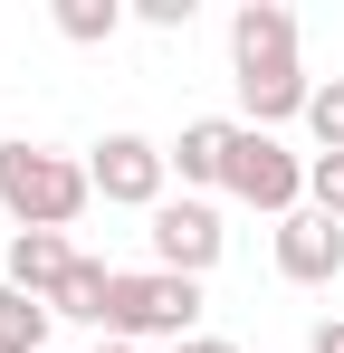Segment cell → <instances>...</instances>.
<instances>
[{
  "label": "cell",
  "instance_id": "6da1fadb",
  "mask_svg": "<svg viewBox=\"0 0 344 353\" xmlns=\"http://www.w3.org/2000/svg\"><path fill=\"white\" fill-rule=\"evenodd\" d=\"M96 201V181L77 153H48V143H0V210L19 230H77V210Z\"/></svg>",
  "mask_w": 344,
  "mask_h": 353
},
{
  "label": "cell",
  "instance_id": "7a4b0ae2",
  "mask_svg": "<svg viewBox=\"0 0 344 353\" xmlns=\"http://www.w3.org/2000/svg\"><path fill=\"white\" fill-rule=\"evenodd\" d=\"M106 334H124V344H191V334H201V277H172V268L115 277Z\"/></svg>",
  "mask_w": 344,
  "mask_h": 353
},
{
  "label": "cell",
  "instance_id": "3957f363",
  "mask_svg": "<svg viewBox=\"0 0 344 353\" xmlns=\"http://www.w3.org/2000/svg\"><path fill=\"white\" fill-rule=\"evenodd\" d=\"M229 201H249V210H268V220H296V201H306V163L287 153L278 134L239 124V153H229Z\"/></svg>",
  "mask_w": 344,
  "mask_h": 353
},
{
  "label": "cell",
  "instance_id": "277c9868",
  "mask_svg": "<svg viewBox=\"0 0 344 353\" xmlns=\"http://www.w3.org/2000/svg\"><path fill=\"white\" fill-rule=\"evenodd\" d=\"M86 181H96V201H115V210H163L172 153H163V143H144V134H106L96 163H86Z\"/></svg>",
  "mask_w": 344,
  "mask_h": 353
},
{
  "label": "cell",
  "instance_id": "5b68a950",
  "mask_svg": "<svg viewBox=\"0 0 344 353\" xmlns=\"http://www.w3.org/2000/svg\"><path fill=\"white\" fill-rule=\"evenodd\" d=\"M220 248H229V230H220L211 201H163V210H153V268H172V277H211Z\"/></svg>",
  "mask_w": 344,
  "mask_h": 353
},
{
  "label": "cell",
  "instance_id": "8992f818",
  "mask_svg": "<svg viewBox=\"0 0 344 353\" xmlns=\"http://www.w3.org/2000/svg\"><path fill=\"white\" fill-rule=\"evenodd\" d=\"M278 277L287 287H335L344 277V220H325V210L278 220Z\"/></svg>",
  "mask_w": 344,
  "mask_h": 353
},
{
  "label": "cell",
  "instance_id": "52a82bcc",
  "mask_svg": "<svg viewBox=\"0 0 344 353\" xmlns=\"http://www.w3.org/2000/svg\"><path fill=\"white\" fill-rule=\"evenodd\" d=\"M229 58H239V77H249V67H296V10L249 0V10L229 19Z\"/></svg>",
  "mask_w": 344,
  "mask_h": 353
},
{
  "label": "cell",
  "instance_id": "ba28073f",
  "mask_svg": "<svg viewBox=\"0 0 344 353\" xmlns=\"http://www.w3.org/2000/svg\"><path fill=\"white\" fill-rule=\"evenodd\" d=\"M67 268H77L67 230H19V239H10V268H0V277H10L19 296H39V305H48V296L67 287Z\"/></svg>",
  "mask_w": 344,
  "mask_h": 353
},
{
  "label": "cell",
  "instance_id": "9c48e42d",
  "mask_svg": "<svg viewBox=\"0 0 344 353\" xmlns=\"http://www.w3.org/2000/svg\"><path fill=\"white\" fill-rule=\"evenodd\" d=\"M229 153H239V124H229V115H201V124H182V143H172V172L191 181V191H211V181L229 191Z\"/></svg>",
  "mask_w": 344,
  "mask_h": 353
},
{
  "label": "cell",
  "instance_id": "30bf717a",
  "mask_svg": "<svg viewBox=\"0 0 344 353\" xmlns=\"http://www.w3.org/2000/svg\"><path fill=\"white\" fill-rule=\"evenodd\" d=\"M239 105H249V124L268 134V124H287V115L316 105V77H306V67H249V77H239Z\"/></svg>",
  "mask_w": 344,
  "mask_h": 353
},
{
  "label": "cell",
  "instance_id": "8fae6325",
  "mask_svg": "<svg viewBox=\"0 0 344 353\" xmlns=\"http://www.w3.org/2000/svg\"><path fill=\"white\" fill-rule=\"evenodd\" d=\"M115 277H124V268H106V258H77V268H67V287L48 296V315H77V325H106V305H115Z\"/></svg>",
  "mask_w": 344,
  "mask_h": 353
},
{
  "label": "cell",
  "instance_id": "7c38bea8",
  "mask_svg": "<svg viewBox=\"0 0 344 353\" xmlns=\"http://www.w3.org/2000/svg\"><path fill=\"white\" fill-rule=\"evenodd\" d=\"M48 305H39V296H19L10 287V277H0V353H48Z\"/></svg>",
  "mask_w": 344,
  "mask_h": 353
},
{
  "label": "cell",
  "instance_id": "4fadbf2b",
  "mask_svg": "<svg viewBox=\"0 0 344 353\" xmlns=\"http://www.w3.org/2000/svg\"><path fill=\"white\" fill-rule=\"evenodd\" d=\"M115 29H124V10H115V0H57V39H77V48H106Z\"/></svg>",
  "mask_w": 344,
  "mask_h": 353
},
{
  "label": "cell",
  "instance_id": "5bb4252c",
  "mask_svg": "<svg viewBox=\"0 0 344 353\" xmlns=\"http://www.w3.org/2000/svg\"><path fill=\"white\" fill-rule=\"evenodd\" d=\"M306 134H316L325 153H344V77H325V86H316V105H306Z\"/></svg>",
  "mask_w": 344,
  "mask_h": 353
},
{
  "label": "cell",
  "instance_id": "9a60e30c",
  "mask_svg": "<svg viewBox=\"0 0 344 353\" xmlns=\"http://www.w3.org/2000/svg\"><path fill=\"white\" fill-rule=\"evenodd\" d=\"M306 201H316L325 220H344V153H316V163H306Z\"/></svg>",
  "mask_w": 344,
  "mask_h": 353
},
{
  "label": "cell",
  "instance_id": "2e32d148",
  "mask_svg": "<svg viewBox=\"0 0 344 353\" xmlns=\"http://www.w3.org/2000/svg\"><path fill=\"white\" fill-rule=\"evenodd\" d=\"M172 353H239L229 334H191V344H172Z\"/></svg>",
  "mask_w": 344,
  "mask_h": 353
},
{
  "label": "cell",
  "instance_id": "e0dca14e",
  "mask_svg": "<svg viewBox=\"0 0 344 353\" xmlns=\"http://www.w3.org/2000/svg\"><path fill=\"white\" fill-rule=\"evenodd\" d=\"M316 353H344V325H316Z\"/></svg>",
  "mask_w": 344,
  "mask_h": 353
},
{
  "label": "cell",
  "instance_id": "ac0fdd59",
  "mask_svg": "<svg viewBox=\"0 0 344 353\" xmlns=\"http://www.w3.org/2000/svg\"><path fill=\"white\" fill-rule=\"evenodd\" d=\"M96 353H144V344H124V334H106V344H96Z\"/></svg>",
  "mask_w": 344,
  "mask_h": 353
}]
</instances>
